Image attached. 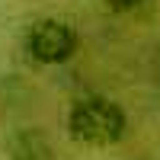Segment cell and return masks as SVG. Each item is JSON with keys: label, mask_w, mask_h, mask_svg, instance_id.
<instances>
[{"label": "cell", "mask_w": 160, "mask_h": 160, "mask_svg": "<svg viewBox=\"0 0 160 160\" xmlns=\"http://www.w3.org/2000/svg\"><path fill=\"white\" fill-rule=\"evenodd\" d=\"M80 48L77 29L71 22H64L58 16L38 19L29 35H26V51L35 64H45V68H58V64H68Z\"/></svg>", "instance_id": "7a4b0ae2"}, {"label": "cell", "mask_w": 160, "mask_h": 160, "mask_svg": "<svg viewBox=\"0 0 160 160\" xmlns=\"http://www.w3.org/2000/svg\"><path fill=\"white\" fill-rule=\"evenodd\" d=\"M109 10H115V13H131V10H138L144 0H102Z\"/></svg>", "instance_id": "277c9868"}, {"label": "cell", "mask_w": 160, "mask_h": 160, "mask_svg": "<svg viewBox=\"0 0 160 160\" xmlns=\"http://www.w3.org/2000/svg\"><path fill=\"white\" fill-rule=\"evenodd\" d=\"M7 160H55V144L42 128L26 125L7 141Z\"/></svg>", "instance_id": "3957f363"}, {"label": "cell", "mask_w": 160, "mask_h": 160, "mask_svg": "<svg viewBox=\"0 0 160 160\" xmlns=\"http://www.w3.org/2000/svg\"><path fill=\"white\" fill-rule=\"evenodd\" d=\"M64 128L68 138L83 148H115L128 135V112L115 99L90 93L71 102Z\"/></svg>", "instance_id": "6da1fadb"}, {"label": "cell", "mask_w": 160, "mask_h": 160, "mask_svg": "<svg viewBox=\"0 0 160 160\" xmlns=\"http://www.w3.org/2000/svg\"><path fill=\"white\" fill-rule=\"evenodd\" d=\"M157 74H160V64H157Z\"/></svg>", "instance_id": "5b68a950"}]
</instances>
